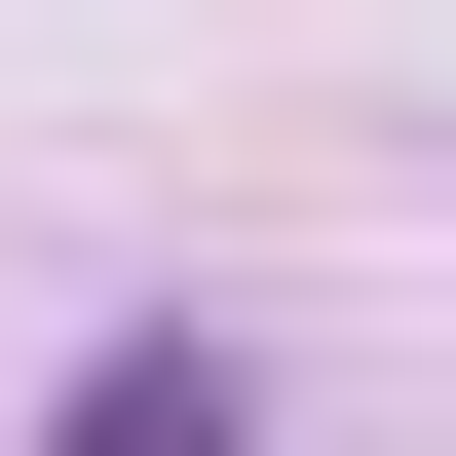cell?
Listing matches in <instances>:
<instances>
[{"label":"cell","mask_w":456,"mask_h":456,"mask_svg":"<svg viewBox=\"0 0 456 456\" xmlns=\"http://www.w3.org/2000/svg\"><path fill=\"white\" fill-rule=\"evenodd\" d=\"M77 456H228V342H114V380H77Z\"/></svg>","instance_id":"1"}]
</instances>
